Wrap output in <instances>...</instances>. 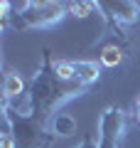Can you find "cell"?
I'll list each match as a JSON object with an SVG mask.
<instances>
[{
	"label": "cell",
	"mask_w": 140,
	"mask_h": 148,
	"mask_svg": "<svg viewBox=\"0 0 140 148\" xmlns=\"http://www.w3.org/2000/svg\"><path fill=\"white\" fill-rule=\"evenodd\" d=\"M88 86L79 82H64L54 72V57L52 49H42V62L37 72L32 74L30 86H27V101H30V114L39 119L42 123H52V119L59 114V106L76 96L86 94Z\"/></svg>",
	"instance_id": "obj_1"
},
{
	"label": "cell",
	"mask_w": 140,
	"mask_h": 148,
	"mask_svg": "<svg viewBox=\"0 0 140 148\" xmlns=\"http://www.w3.org/2000/svg\"><path fill=\"white\" fill-rule=\"evenodd\" d=\"M67 15H69V3H64V0H27L20 5L12 3L10 27L17 32L49 30V27L59 25Z\"/></svg>",
	"instance_id": "obj_2"
},
{
	"label": "cell",
	"mask_w": 140,
	"mask_h": 148,
	"mask_svg": "<svg viewBox=\"0 0 140 148\" xmlns=\"http://www.w3.org/2000/svg\"><path fill=\"white\" fill-rule=\"evenodd\" d=\"M0 109H3V116H5L12 138H15V148H52L57 136L52 133L49 123H42L32 114H22L7 101H0Z\"/></svg>",
	"instance_id": "obj_3"
},
{
	"label": "cell",
	"mask_w": 140,
	"mask_h": 148,
	"mask_svg": "<svg viewBox=\"0 0 140 148\" xmlns=\"http://www.w3.org/2000/svg\"><path fill=\"white\" fill-rule=\"evenodd\" d=\"M99 12L103 15L106 32L113 35H125V27H135L140 25V3L135 0H96Z\"/></svg>",
	"instance_id": "obj_4"
},
{
	"label": "cell",
	"mask_w": 140,
	"mask_h": 148,
	"mask_svg": "<svg viewBox=\"0 0 140 148\" xmlns=\"http://www.w3.org/2000/svg\"><path fill=\"white\" fill-rule=\"evenodd\" d=\"M125 128H128V111L120 109V106H108L99 116V146L118 148Z\"/></svg>",
	"instance_id": "obj_5"
},
{
	"label": "cell",
	"mask_w": 140,
	"mask_h": 148,
	"mask_svg": "<svg viewBox=\"0 0 140 148\" xmlns=\"http://www.w3.org/2000/svg\"><path fill=\"white\" fill-rule=\"evenodd\" d=\"M99 49V64L101 67H120V64L128 59V52H130V45H128V37L123 35H113V32H106L99 37V42L93 45Z\"/></svg>",
	"instance_id": "obj_6"
},
{
	"label": "cell",
	"mask_w": 140,
	"mask_h": 148,
	"mask_svg": "<svg viewBox=\"0 0 140 148\" xmlns=\"http://www.w3.org/2000/svg\"><path fill=\"white\" fill-rule=\"evenodd\" d=\"M74 64V79L84 86H91L101 79V64L93 59H71Z\"/></svg>",
	"instance_id": "obj_7"
},
{
	"label": "cell",
	"mask_w": 140,
	"mask_h": 148,
	"mask_svg": "<svg viewBox=\"0 0 140 148\" xmlns=\"http://www.w3.org/2000/svg\"><path fill=\"white\" fill-rule=\"evenodd\" d=\"M27 86H30V82L22 79V74H20V72L10 69V72L5 74V79H3V101L12 104L15 99H20V96L27 91Z\"/></svg>",
	"instance_id": "obj_8"
},
{
	"label": "cell",
	"mask_w": 140,
	"mask_h": 148,
	"mask_svg": "<svg viewBox=\"0 0 140 148\" xmlns=\"http://www.w3.org/2000/svg\"><path fill=\"white\" fill-rule=\"evenodd\" d=\"M49 128H52V133L54 136H64V138H69V136H74L76 133V121H74L69 114H57V116L52 119V123H49Z\"/></svg>",
	"instance_id": "obj_9"
},
{
	"label": "cell",
	"mask_w": 140,
	"mask_h": 148,
	"mask_svg": "<svg viewBox=\"0 0 140 148\" xmlns=\"http://www.w3.org/2000/svg\"><path fill=\"white\" fill-rule=\"evenodd\" d=\"M93 10H99L96 0H71L69 3V15L74 17H88L93 15Z\"/></svg>",
	"instance_id": "obj_10"
},
{
	"label": "cell",
	"mask_w": 140,
	"mask_h": 148,
	"mask_svg": "<svg viewBox=\"0 0 140 148\" xmlns=\"http://www.w3.org/2000/svg\"><path fill=\"white\" fill-rule=\"evenodd\" d=\"M54 72H57L59 79H64V82H76V79H74V64H71V59H59V62H54Z\"/></svg>",
	"instance_id": "obj_11"
},
{
	"label": "cell",
	"mask_w": 140,
	"mask_h": 148,
	"mask_svg": "<svg viewBox=\"0 0 140 148\" xmlns=\"http://www.w3.org/2000/svg\"><path fill=\"white\" fill-rule=\"evenodd\" d=\"M0 148H15V138H12L10 128H5L3 136H0Z\"/></svg>",
	"instance_id": "obj_12"
},
{
	"label": "cell",
	"mask_w": 140,
	"mask_h": 148,
	"mask_svg": "<svg viewBox=\"0 0 140 148\" xmlns=\"http://www.w3.org/2000/svg\"><path fill=\"white\" fill-rule=\"evenodd\" d=\"M76 148H101V146H99V141H93V138L86 133V136L81 138V146H76Z\"/></svg>",
	"instance_id": "obj_13"
},
{
	"label": "cell",
	"mask_w": 140,
	"mask_h": 148,
	"mask_svg": "<svg viewBox=\"0 0 140 148\" xmlns=\"http://www.w3.org/2000/svg\"><path fill=\"white\" fill-rule=\"evenodd\" d=\"M133 119L138 121V126H140V96H138V101H135V109H133Z\"/></svg>",
	"instance_id": "obj_14"
}]
</instances>
